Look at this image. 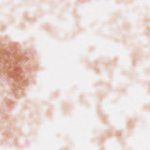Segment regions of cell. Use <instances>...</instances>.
<instances>
[{
	"label": "cell",
	"instance_id": "1",
	"mask_svg": "<svg viewBox=\"0 0 150 150\" xmlns=\"http://www.w3.org/2000/svg\"><path fill=\"white\" fill-rule=\"evenodd\" d=\"M2 73L12 94L19 97L29 84L32 72L29 56L19 47L11 45L1 49Z\"/></svg>",
	"mask_w": 150,
	"mask_h": 150
}]
</instances>
